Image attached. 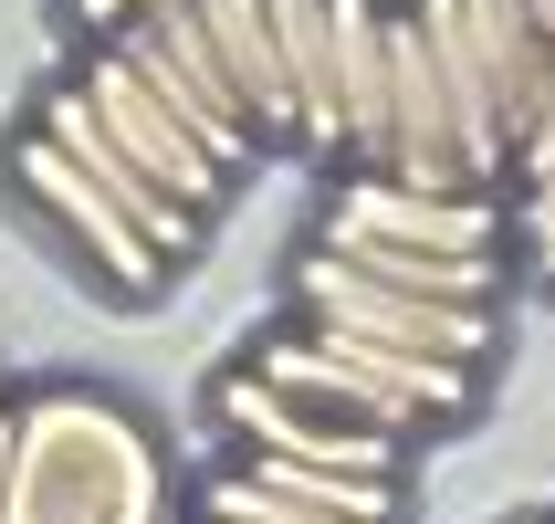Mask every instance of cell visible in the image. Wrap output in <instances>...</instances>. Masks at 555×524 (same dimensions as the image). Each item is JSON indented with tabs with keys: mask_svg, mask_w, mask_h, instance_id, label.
Instances as JSON below:
<instances>
[{
	"mask_svg": "<svg viewBox=\"0 0 555 524\" xmlns=\"http://www.w3.org/2000/svg\"><path fill=\"white\" fill-rule=\"evenodd\" d=\"M0 524H179L168 451L116 388H31L11 399Z\"/></svg>",
	"mask_w": 555,
	"mask_h": 524,
	"instance_id": "cell-1",
	"label": "cell"
},
{
	"mask_svg": "<svg viewBox=\"0 0 555 524\" xmlns=\"http://www.w3.org/2000/svg\"><path fill=\"white\" fill-rule=\"evenodd\" d=\"M273 388H305V399H336L357 420H388V431H430V420H472L482 399V368L462 357H409V346H357V336H314V325H283L242 357Z\"/></svg>",
	"mask_w": 555,
	"mask_h": 524,
	"instance_id": "cell-2",
	"label": "cell"
},
{
	"mask_svg": "<svg viewBox=\"0 0 555 524\" xmlns=\"http://www.w3.org/2000/svg\"><path fill=\"white\" fill-rule=\"evenodd\" d=\"M283 294H294V325H314V336L409 346V357H462V368H482V357L503 346L493 305H430V294H388V283L346 273L325 242H305L294 263H283Z\"/></svg>",
	"mask_w": 555,
	"mask_h": 524,
	"instance_id": "cell-3",
	"label": "cell"
},
{
	"mask_svg": "<svg viewBox=\"0 0 555 524\" xmlns=\"http://www.w3.org/2000/svg\"><path fill=\"white\" fill-rule=\"evenodd\" d=\"M105 42H116L126 74H137V85H147L157 105H168V116H179L189 137L231 168V179H242V157L262 148V137H251V116L231 105V74H220L210 31H199V0H147V11H137V22H116Z\"/></svg>",
	"mask_w": 555,
	"mask_h": 524,
	"instance_id": "cell-4",
	"label": "cell"
},
{
	"mask_svg": "<svg viewBox=\"0 0 555 524\" xmlns=\"http://www.w3.org/2000/svg\"><path fill=\"white\" fill-rule=\"evenodd\" d=\"M210 420L242 451H273V462H314V472H399V440L388 420H357L336 399H305V388H273L262 368H220Z\"/></svg>",
	"mask_w": 555,
	"mask_h": 524,
	"instance_id": "cell-5",
	"label": "cell"
},
{
	"mask_svg": "<svg viewBox=\"0 0 555 524\" xmlns=\"http://www.w3.org/2000/svg\"><path fill=\"white\" fill-rule=\"evenodd\" d=\"M11 179H22V200L53 220V231L85 252L105 283H116L126 305H157V294H168V273H179V263H168V252H157L147 231H137V220H126L116 200L74 168V157L53 148V137H42V126H31V137H11Z\"/></svg>",
	"mask_w": 555,
	"mask_h": 524,
	"instance_id": "cell-6",
	"label": "cell"
},
{
	"mask_svg": "<svg viewBox=\"0 0 555 524\" xmlns=\"http://www.w3.org/2000/svg\"><path fill=\"white\" fill-rule=\"evenodd\" d=\"M199 524H399V472H314L251 451L199 483Z\"/></svg>",
	"mask_w": 555,
	"mask_h": 524,
	"instance_id": "cell-7",
	"label": "cell"
},
{
	"mask_svg": "<svg viewBox=\"0 0 555 524\" xmlns=\"http://www.w3.org/2000/svg\"><path fill=\"white\" fill-rule=\"evenodd\" d=\"M74 94L94 105V126H105V137H116V148L137 157V168H147L157 189H168V200H189L199 220H210L220 200H231V168H220V157L199 148V137H189V126L168 116V105H157V94L137 85V74H126V53H116V42H94V63L74 74Z\"/></svg>",
	"mask_w": 555,
	"mask_h": 524,
	"instance_id": "cell-8",
	"label": "cell"
},
{
	"mask_svg": "<svg viewBox=\"0 0 555 524\" xmlns=\"http://www.w3.org/2000/svg\"><path fill=\"white\" fill-rule=\"evenodd\" d=\"M31 126H42V137H53V148L74 157V168H85V179L105 189V200H116V210L137 220V231H147L157 252H168V263H189V252H199V231H210V220L189 210V200H168V189H157L147 168H137V157H126L116 137H105V126H94V105L74 94V74H63V85H42Z\"/></svg>",
	"mask_w": 555,
	"mask_h": 524,
	"instance_id": "cell-9",
	"label": "cell"
},
{
	"mask_svg": "<svg viewBox=\"0 0 555 524\" xmlns=\"http://www.w3.org/2000/svg\"><path fill=\"white\" fill-rule=\"evenodd\" d=\"M325 220H336V231H367V242H409V252H493V231H503L482 189H409V179H388V168L336 179Z\"/></svg>",
	"mask_w": 555,
	"mask_h": 524,
	"instance_id": "cell-10",
	"label": "cell"
},
{
	"mask_svg": "<svg viewBox=\"0 0 555 524\" xmlns=\"http://www.w3.org/2000/svg\"><path fill=\"white\" fill-rule=\"evenodd\" d=\"M314 242L336 252L346 273L388 283V294H430V305H493V294H503V252H409V242L336 231V220H314Z\"/></svg>",
	"mask_w": 555,
	"mask_h": 524,
	"instance_id": "cell-11",
	"label": "cell"
},
{
	"mask_svg": "<svg viewBox=\"0 0 555 524\" xmlns=\"http://www.w3.org/2000/svg\"><path fill=\"white\" fill-rule=\"evenodd\" d=\"M388 0H325V74H336V116H346V148L377 168L388 148Z\"/></svg>",
	"mask_w": 555,
	"mask_h": 524,
	"instance_id": "cell-12",
	"label": "cell"
},
{
	"mask_svg": "<svg viewBox=\"0 0 555 524\" xmlns=\"http://www.w3.org/2000/svg\"><path fill=\"white\" fill-rule=\"evenodd\" d=\"M199 31H210V53H220V74H231V105L251 116V137H294L273 11H262V0H199Z\"/></svg>",
	"mask_w": 555,
	"mask_h": 524,
	"instance_id": "cell-13",
	"label": "cell"
},
{
	"mask_svg": "<svg viewBox=\"0 0 555 524\" xmlns=\"http://www.w3.org/2000/svg\"><path fill=\"white\" fill-rule=\"evenodd\" d=\"M451 11H462L472 53H482V74H493V116H503V148H514V137H525V116H534V94L555 85L545 31H534L525 0H451Z\"/></svg>",
	"mask_w": 555,
	"mask_h": 524,
	"instance_id": "cell-14",
	"label": "cell"
},
{
	"mask_svg": "<svg viewBox=\"0 0 555 524\" xmlns=\"http://www.w3.org/2000/svg\"><path fill=\"white\" fill-rule=\"evenodd\" d=\"M262 11H273V53H283V105H294V148H305V157H346L336 74H325V0H262Z\"/></svg>",
	"mask_w": 555,
	"mask_h": 524,
	"instance_id": "cell-15",
	"label": "cell"
},
{
	"mask_svg": "<svg viewBox=\"0 0 555 524\" xmlns=\"http://www.w3.org/2000/svg\"><path fill=\"white\" fill-rule=\"evenodd\" d=\"M525 220H534V273L555 283V189H545V200H525Z\"/></svg>",
	"mask_w": 555,
	"mask_h": 524,
	"instance_id": "cell-16",
	"label": "cell"
},
{
	"mask_svg": "<svg viewBox=\"0 0 555 524\" xmlns=\"http://www.w3.org/2000/svg\"><path fill=\"white\" fill-rule=\"evenodd\" d=\"M137 11H147V0H74V22H85V31H116V22H137Z\"/></svg>",
	"mask_w": 555,
	"mask_h": 524,
	"instance_id": "cell-17",
	"label": "cell"
},
{
	"mask_svg": "<svg viewBox=\"0 0 555 524\" xmlns=\"http://www.w3.org/2000/svg\"><path fill=\"white\" fill-rule=\"evenodd\" d=\"M534 11V31H545V63H555V0H525Z\"/></svg>",
	"mask_w": 555,
	"mask_h": 524,
	"instance_id": "cell-18",
	"label": "cell"
},
{
	"mask_svg": "<svg viewBox=\"0 0 555 524\" xmlns=\"http://www.w3.org/2000/svg\"><path fill=\"white\" fill-rule=\"evenodd\" d=\"M0 494H11V399H0Z\"/></svg>",
	"mask_w": 555,
	"mask_h": 524,
	"instance_id": "cell-19",
	"label": "cell"
},
{
	"mask_svg": "<svg viewBox=\"0 0 555 524\" xmlns=\"http://www.w3.org/2000/svg\"><path fill=\"white\" fill-rule=\"evenodd\" d=\"M545 524H555V514H545Z\"/></svg>",
	"mask_w": 555,
	"mask_h": 524,
	"instance_id": "cell-20",
	"label": "cell"
}]
</instances>
